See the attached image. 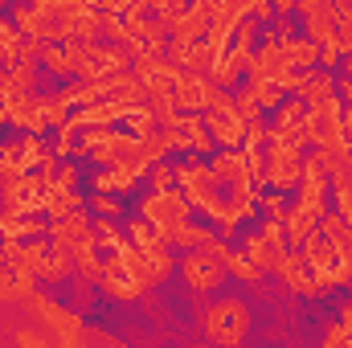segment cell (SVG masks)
<instances>
[{
  "instance_id": "obj_1",
  "label": "cell",
  "mask_w": 352,
  "mask_h": 348,
  "mask_svg": "<svg viewBox=\"0 0 352 348\" xmlns=\"http://www.w3.org/2000/svg\"><path fill=\"white\" fill-rule=\"evenodd\" d=\"M201 328L221 345H238L250 332V307L242 299H217L209 312H201Z\"/></svg>"
},
{
  "instance_id": "obj_2",
  "label": "cell",
  "mask_w": 352,
  "mask_h": 348,
  "mask_svg": "<svg viewBox=\"0 0 352 348\" xmlns=\"http://www.w3.org/2000/svg\"><path fill=\"white\" fill-rule=\"evenodd\" d=\"M25 303H29V312H33V316H37V320L50 328V336H54L58 345H82V340H87V332H82V320H78L74 312H66L62 303H54L50 295H37V291H33Z\"/></svg>"
},
{
  "instance_id": "obj_3",
  "label": "cell",
  "mask_w": 352,
  "mask_h": 348,
  "mask_svg": "<svg viewBox=\"0 0 352 348\" xmlns=\"http://www.w3.org/2000/svg\"><path fill=\"white\" fill-rule=\"evenodd\" d=\"M266 184L274 188H299V176H303V148L291 144V140H278L270 135L266 140Z\"/></svg>"
},
{
  "instance_id": "obj_4",
  "label": "cell",
  "mask_w": 352,
  "mask_h": 348,
  "mask_svg": "<svg viewBox=\"0 0 352 348\" xmlns=\"http://www.w3.org/2000/svg\"><path fill=\"white\" fill-rule=\"evenodd\" d=\"M140 213H144L148 221H156V226H160V234L168 238L176 226L192 213V205H188V197H184V193H176V188H164V193H156V188H152V193L140 201Z\"/></svg>"
},
{
  "instance_id": "obj_5",
  "label": "cell",
  "mask_w": 352,
  "mask_h": 348,
  "mask_svg": "<svg viewBox=\"0 0 352 348\" xmlns=\"http://www.w3.org/2000/svg\"><path fill=\"white\" fill-rule=\"evenodd\" d=\"M180 274H184V283H188L192 291H217V287L226 283V262L217 259L213 250L197 246V250H188V254L180 259Z\"/></svg>"
},
{
  "instance_id": "obj_6",
  "label": "cell",
  "mask_w": 352,
  "mask_h": 348,
  "mask_svg": "<svg viewBox=\"0 0 352 348\" xmlns=\"http://www.w3.org/2000/svg\"><path fill=\"white\" fill-rule=\"evenodd\" d=\"M98 291L107 295V299H115V303H135L144 291H148V283H140L123 262H119V254H111V262H102V270H98Z\"/></svg>"
},
{
  "instance_id": "obj_7",
  "label": "cell",
  "mask_w": 352,
  "mask_h": 348,
  "mask_svg": "<svg viewBox=\"0 0 352 348\" xmlns=\"http://www.w3.org/2000/svg\"><path fill=\"white\" fill-rule=\"evenodd\" d=\"M213 94H217V83L209 78V74H201V70H176L173 78V98L180 111H209V102H213Z\"/></svg>"
},
{
  "instance_id": "obj_8",
  "label": "cell",
  "mask_w": 352,
  "mask_h": 348,
  "mask_svg": "<svg viewBox=\"0 0 352 348\" xmlns=\"http://www.w3.org/2000/svg\"><path fill=\"white\" fill-rule=\"evenodd\" d=\"M25 266H29L37 279L58 283V279H66V270H70V250H58V246L45 242V234H41L37 242H25Z\"/></svg>"
},
{
  "instance_id": "obj_9",
  "label": "cell",
  "mask_w": 352,
  "mask_h": 348,
  "mask_svg": "<svg viewBox=\"0 0 352 348\" xmlns=\"http://www.w3.org/2000/svg\"><path fill=\"white\" fill-rule=\"evenodd\" d=\"M205 127H209L213 144H221V148H242V140H246V119L234 107H209Z\"/></svg>"
},
{
  "instance_id": "obj_10",
  "label": "cell",
  "mask_w": 352,
  "mask_h": 348,
  "mask_svg": "<svg viewBox=\"0 0 352 348\" xmlns=\"http://www.w3.org/2000/svg\"><path fill=\"white\" fill-rule=\"evenodd\" d=\"M274 270L283 274V283H287L295 295H324V283L311 274V266H307V259H303L299 250H283V259H278Z\"/></svg>"
},
{
  "instance_id": "obj_11",
  "label": "cell",
  "mask_w": 352,
  "mask_h": 348,
  "mask_svg": "<svg viewBox=\"0 0 352 348\" xmlns=\"http://www.w3.org/2000/svg\"><path fill=\"white\" fill-rule=\"evenodd\" d=\"M144 168H148V164H140V160H119V164H111V168H98V173L90 176V184H94V188H107V193H131V188L140 184Z\"/></svg>"
},
{
  "instance_id": "obj_12",
  "label": "cell",
  "mask_w": 352,
  "mask_h": 348,
  "mask_svg": "<svg viewBox=\"0 0 352 348\" xmlns=\"http://www.w3.org/2000/svg\"><path fill=\"white\" fill-rule=\"evenodd\" d=\"M209 25H213V8L192 4V8H184L173 25H168V33H173V37H180V41H201V37L209 33Z\"/></svg>"
},
{
  "instance_id": "obj_13",
  "label": "cell",
  "mask_w": 352,
  "mask_h": 348,
  "mask_svg": "<svg viewBox=\"0 0 352 348\" xmlns=\"http://www.w3.org/2000/svg\"><path fill=\"white\" fill-rule=\"evenodd\" d=\"M278 50H283L287 66H295V70H311L320 62V45L311 37H287V41H278Z\"/></svg>"
},
{
  "instance_id": "obj_14",
  "label": "cell",
  "mask_w": 352,
  "mask_h": 348,
  "mask_svg": "<svg viewBox=\"0 0 352 348\" xmlns=\"http://www.w3.org/2000/svg\"><path fill=\"white\" fill-rule=\"evenodd\" d=\"M242 254L254 262V266H263V270H274L278 259H283V250H274V246L266 242L263 230H254V234H246V238H242Z\"/></svg>"
},
{
  "instance_id": "obj_15",
  "label": "cell",
  "mask_w": 352,
  "mask_h": 348,
  "mask_svg": "<svg viewBox=\"0 0 352 348\" xmlns=\"http://www.w3.org/2000/svg\"><path fill=\"white\" fill-rule=\"evenodd\" d=\"M316 221H320V217H316V213H307L303 205L287 209V213H283V234H287V246H299V242L316 230Z\"/></svg>"
},
{
  "instance_id": "obj_16",
  "label": "cell",
  "mask_w": 352,
  "mask_h": 348,
  "mask_svg": "<svg viewBox=\"0 0 352 348\" xmlns=\"http://www.w3.org/2000/svg\"><path fill=\"white\" fill-rule=\"evenodd\" d=\"M127 238H131L140 250H156V246H168V238L160 234V226H156V221H148L144 213L127 221Z\"/></svg>"
},
{
  "instance_id": "obj_17",
  "label": "cell",
  "mask_w": 352,
  "mask_h": 348,
  "mask_svg": "<svg viewBox=\"0 0 352 348\" xmlns=\"http://www.w3.org/2000/svg\"><path fill=\"white\" fill-rule=\"evenodd\" d=\"M336 94V78L324 70V74H303V83H299V98L307 102V107H316V102H324V98H332Z\"/></svg>"
},
{
  "instance_id": "obj_18",
  "label": "cell",
  "mask_w": 352,
  "mask_h": 348,
  "mask_svg": "<svg viewBox=\"0 0 352 348\" xmlns=\"http://www.w3.org/2000/svg\"><path fill=\"white\" fill-rule=\"evenodd\" d=\"M209 238H213V234H209L205 226H197L192 217H184L173 234H168V246H176V250H197V246H205Z\"/></svg>"
},
{
  "instance_id": "obj_19",
  "label": "cell",
  "mask_w": 352,
  "mask_h": 348,
  "mask_svg": "<svg viewBox=\"0 0 352 348\" xmlns=\"http://www.w3.org/2000/svg\"><path fill=\"white\" fill-rule=\"evenodd\" d=\"M328 197L336 201V213H340L344 221H352V173L349 168H340V173L328 176Z\"/></svg>"
},
{
  "instance_id": "obj_20",
  "label": "cell",
  "mask_w": 352,
  "mask_h": 348,
  "mask_svg": "<svg viewBox=\"0 0 352 348\" xmlns=\"http://www.w3.org/2000/svg\"><path fill=\"white\" fill-rule=\"evenodd\" d=\"M98 242H94V234H87L78 246H74V266H78V274L82 279H98V270H102V259H98Z\"/></svg>"
},
{
  "instance_id": "obj_21",
  "label": "cell",
  "mask_w": 352,
  "mask_h": 348,
  "mask_svg": "<svg viewBox=\"0 0 352 348\" xmlns=\"http://www.w3.org/2000/svg\"><path fill=\"white\" fill-rule=\"evenodd\" d=\"M209 168H213V176H217L221 184H230V180H242V176H246V164H242V152H238V148H226L221 156H213V160H209Z\"/></svg>"
},
{
  "instance_id": "obj_22",
  "label": "cell",
  "mask_w": 352,
  "mask_h": 348,
  "mask_svg": "<svg viewBox=\"0 0 352 348\" xmlns=\"http://www.w3.org/2000/svg\"><path fill=\"white\" fill-rule=\"evenodd\" d=\"M173 259H168V246H156V250H144V283L156 287L160 279H168Z\"/></svg>"
},
{
  "instance_id": "obj_23",
  "label": "cell",
  "mask_w": 352,
  "mask_h": 348,
  "mask_svg": "<svg viewBox=\"0 0 352 348\" xmlns=\"http://www.w3.org/2000/svg\"><path fill=\"white\" fill-rule=\"evenodd\" d=\"M41 62H45V70H54V74H74V58H70V50L58 45V41H45Z\"/></svg>"
},
{
  "instance_id": "obj_24",
  "label": "cell",
  "mask_w": 352,
  "mask_h": 348,
  "mask_svg": "<svg viewBox=\"0 0 352 348\" xmlns=\"http://www.w3.org/2000/svg\"><path fill=\"white\" fill-rule=\"evenodd\" d=\"M94 242H98L102 250H111V254H119V250L127 246V238L119 234V226H115L111 217H98V221H94Z\"/></svg>"
},
{
  "instance_id": "obj_25",
  "label": "cell",
  "mask_w": 352,
  "mask_h": 348,
  "mask_svg": "<svg viewBox=\"0 0 352 348\" xmlns=\"http://www.w3.org/2000/svg\"><path fill=\"white\" fill-rule=\"evenodd\" d=\"M250 94H254V102H258L263 111H274V107L283 102V87L270 83V78H250Z\"/></svg>"
},
{
  "instance_id": "obj_26",
  "label": "cell",
  "mask_w": 352,
  "mask_h": 348,
  "mask_svg": "<svg viewBox=\"0 0 352 348\" xmlns=\"http://www.w3.org/2000/svg\"><path fill=\"white\" fill-rule=\"evenodd\" d=\"M127 131H135L140 140L156 131V115H152V107H148V102H135V107L127 111Z\"/></svg>"
},
{
  "instance_id": "obj_27",
  "label": "cell",
  "mask_w": 352,
  "mask_h": 348,
  "mask_svg": "<svg viewBox=\"0 0 352 348\" xmlns=\"http://www.w3.org/2000/svg\"><path fill=\"white\" fill-rule=\"evenodd\" d=\"M242 70H238V62L230 58V54H217L213 58V66H209V78L217 83V87H234V78H238Z\"/></svg>"
},
{
  "instance_id": "obj_28",
  "label": "cell",
  "mask_w": 352,
  "mask_h": 348,
  "mask_svg": "<svg viewBox=\"0 0 352 348\" xmlns=\"http://www.w3.org/2000/svg\"><path fill=\"white\" fill-rule=\"evenodd\" d=\"M221 262H226V270H230V274H238V279H246V283H258V279H263V266H254L246 254H234V250H230Z\"/></svg>"
},
{
  "instance_id": "obj_29",
  "label": "cell",
  "mask_w": 352,
  "mask_h": 348,
  "mask_svg": "<svg viewBox=\"0 0 352 348\" xmlns=\"http://www.w3.org/2000/svg\"><path fill=\"white\" fill-rule=\"evenodd\" d=\"M213 58H217V54H213L205 41H192V45H188V58H184V70H201V74H209Z\"/></svg>"
},
{
  "instance_id": "obj_30",
  "label": "cell",
  "mask_w": 352,
  "mask_h": 348,
  "mask_svg": "<svg viewBox=\"0 0 352 348\" xmlns=\"http://www.w3.org/2000/svg\"><path fill=\"white\" fill-rule=\"evenodd\" d=\"M90 209H94L98 217H119V213H123L119 197H115V193H107V188H94V197H90Z\"/></svg>"
},
{
  "instance_id": "obj_31",
  "label": "cell",
  "mask_w": 352,
  "mask_h": 348,
  "mask_svg": "<svg viewBox=\"0 0 352 348\" xmlns=\"http://www.w3.org/2000/svg\"><path fill=\"white\" fill-rule=\"evenodd\" d=\"M242 164H246V180H254V184L266 180V156L258 148H242Z\"/></svg>"
},
{
  "instance_id": "obj_32",
  "label": "cell",
  "mask_w": 352,
  "mask_h": 348,
  "mask_svg": "<svg viewBox=\"0 0 352 348\" xmlns=\"http://www.w3.org/2000/svg\"><path fill=\"white\" fill-rule=\"evenodd\" d=\"M295 8L303 12V21H324V17H332V0H299Z\"/></svg>"
},
{
  "instance_id": "obj_33",
  "label": "cell",
  "mask_w": 352,
  "mask_h": 348,
  "mask_svg": "<svg viewBox=\"0 0 352 348\" xmlns=\"http://www.w3.org/2000/svg\"><path fill=\"white\" fill-rule=\"evenodd\" d=\"M258 205H263V213H266V217H278V221H283V213H287L283 188H274V193H263V197H258Z\"/></svg>"
},
{
  "instance_id": "obj_34",
  "label": "cell",
  "mask_w": 352,
  "mask_h": 348,
  "mask_svg": "<svg viewBox=\"0 0 352 348\" xmlns=\"http://www.w3.org/2000/svg\"><path fill=\"white\" fill-rule=\"evenodd\" d=\"M173 180H176L173 164H164V160H156V164H152V188H156V193L173 188Z\"/></svg>"
},
{
  "instance_id": "obj_35",
  "label": "cell",
  "mask_w": 352,
  "mask_h": 348,
  "mask_svg": "<svg viewBox=\"0 0 352 348\" xmlns=\"http://www.w3.org/2000/svg\"><path fill=\"white\" fill-rule=\"evenodd\" d=\"M270 140V123L266 119H254V123H246V148H258Z\"/></svg>"
},
{
  "instance_id": "obj_36",
  "label": "cell",
  "mask_w": 352,
  "mask_h": 348,
  "mask_svg": "<svg viewBox=\"0 0 352 348\" xmlns=\"http://www.w3.org/2000/svg\"><path fill=\"white\" fill-rule=\"evenodd\" d=\"M16 94H29V90L12 78V70H8V66H0V98H16Z\"/></svg>"
},
{
  "instance_id": "obj_37",
  "label": "cell",
  "mask_w": 352,
  "mask_h": 348,
  "mask_svg": "<svg viewBox=\"0 0 352 348\" xmlns=\"http://www.w3.org/2000/svg\"><path fill=\"white\" fill-rule=\"evenodd\" d=\"M324 345L328 348H336V345H349V328L336 320V324H328V332H324Z\"/></svg>"
},
{
  "instance_id": "obj_38",
  "label": "cell",
  "mask_w": 352,
  "mask_h": 348,
  "mask_svg": "<svg viewBox=\"0 0 352 348\" xmlns=\"http://www.w3.org/2000/svg\"><path fill=\"white\" fill-rule=\"evenodd\" d=\"M74 180H78V168H74V164H62V168L54 173V184H66V188H74Z\"/></svg>"
},
{
  "instance_id": "obj_39",
  "label": "cell",
  "mask_w": 352,
  "mask_h": 348,
  "mask_svg": "<svg viewBox=\"0 0 352 348\" xmlns=\"http://www.w3.org/2000/svg\"><path fill=\"white\" fill-rule=\"evenodd\" d=\"M45 340H50V336H41V332H29V328H25V332H16V345H45Z\"/></svg>"
},
{
  "instance_id": "obj_40",
  "label": "cell",
  "mask_w": 352,
  "mask_h": 348,
  "mask_svg": "<svg viewBox=\"0 0 352 348\" xmlns=\"http://www.w3.org/2000/svg\"><path fill=\"white\" fill-rule=\"evenodd\" d=\"M295 4H299V0H274V12H278V17H287Z\"/></svg>"
},
{
  "instance_id": "obj_41",
  "label": "cell",
  "mask_w": 352,
  "mask_h": 348,
  "mask_svg": "<svg viewBox=\"0 0 352 348\" xmlns=\"http://www.w3.org/2000/svg\"><path fill=\"white\" fill-rule=\"evenodd\" d=\"M344 135H349V144H352V102H349V111H344Z\"/></svg>"
},
{
  "instance_id": "obj_42",
  "label": "cell",
  "mask_w": 352,
  "mask_h": 348,
  "mask_svg": "<svg viewBox=\"0 0 352 348\" xmlns=\"http://www.w3.org/2000/svg\"><path fill=\"white\" fill-rule=\"evenodd\" d=\"M12 4H33V0H12Z\"/></svg>"
},
{
  "instance_id": "obj_43",
  "label": "cell",
  "mask_w": 352,
  "mask_h": 348,
  "mask_svg": "<svg viewBox=\"0 0 352 348\" xmlns=\"http://www.w3.org/2000/svg\"><path fill=\"white\" fill-rule=\"evenodd\" d=\"M0 193H4V176H0Z\"/></svg>"
},
{
  "instance_id": "obj_44",
  "label": "cell",
  "mask_w": 352,
  "mask_h": 348,
  "mask_svg": "<svg viewBox=\"0 0 352 348\" xmlns=\"http://www.w3.org/2000/svg\"><path fill=\"white\" fill-rule=\"evenodd\" d=\"M0 66H4V50H0Z\"/></svg>"
},
{
  "instance_id": "obj_45",
  "label": "cell",
  "mask_w": 352,
  "mask_h": 348,
  "mask_svg": "<svg viewBox=\"0 0 352 348\" xmlns=\"http://www.w3.org/2000/svg\"><path fill=\"white\" fill-rule=\"evenodd\" d=\"M0 4H8V0H0Z\"/></svg>"
},
{
  "instance_id": "obj_46",
  "label": "cell",
  "mask_w": 352,
  "mask_h": 348,
  "mask_svg": "<svg viewBox=\"0 0 352 348\" xmlns=\"http://www.w3.org/2000/svg\"><path fill=\"white\" fill-rule=\"evenodd\" d=\"M0 238H4V230H0Z\"/></svg>"
}]
</instances>
